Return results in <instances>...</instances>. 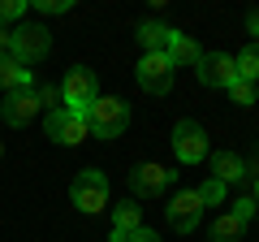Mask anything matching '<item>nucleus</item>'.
Masks as SVG:
<instances>
[{
	"instance_id": "obj_1",
	"label": "nucleus",
	"mask_w": 259,
	"mask_h": 242,
	"mask_svg": "<svg viewBox=\"0 0 259 242\" xmlns=\"http://www.w3.org/2000/svg\"><path fill=\"white\" fill-rule=\"evenodd\" d=\"M130 126V104L117 100V95H100V100L87 108V130L95 139H121Z\"/></svg>"
},
{
	"instance_id": "obj_2",
	"label": "nucleus",
	"mask_w": 259,
	"mask_h": 242,
	"mask_svg": "<svg viewBox=\"0 0 259 242\" xmlns=\"http://www.w3.org/2000/svg\"><path fill=\"white\" fill-rule=\"evenodd\" d=\"M69 199H74V208L87 212V216L104 212V208H108V177H104L100 169H82V173L69 182Z\"/></svg>"
},
{
	"instance_id": "obj_3",
	"label": "nucleus",
	"mask_w": 259,
	"mask_h": 242,
	"mask_svg": "<svg viewBox=\"0 0 259 242\" xmlns=\"http://www.w3.org/2000/svg\"><path fill=\"white\" fill-rule=\"evenodd\" d=\"M100 100V83H95V74L87 65H78V69H69L65 74V83H61V104L69 112H78V117H87V108Z\"/></svg>"
},
{
	"instance_id": "obj_4",
	"label": "nucleus",
	"mask_w": 259,
	"mask_h": 242,
	"mask_svg": "<svg viewBox=\"0 0 259 242\" xmlns=\"http://www.w3.org/2000/svg\"><path fill=\"white\" fill-rule=\"evenodd\" d=\"M9 35H13V61L18 65H35V61L48 56V48H52V35L39 22H18Z\"/></svg>"
},
{
	"instance_id": "obj_5",
	"label": "nucleus",
	"mask_w": 259,
	"mask_h": 242,
	"mask_svg": "<svg viewBox=\"0 0 259 242\" xmlns=\"http://www.w3.org/2000/svg\"><path fill=\"white\" fill-rule=\"evenodd\" d=\"M173 156L182 160V165H199V160H207V130L199 126V121L182 117L173 126Z\"/></svg>"
},
{
	"instance_id": "obj_6",
	"label": "nucleus",
	"mask_w": 259,
	"mask_h": 242,
	"mask_svg": "<svg viewBox=\"0 0 259 242\" xmlns=\"http://www.w3.org/2000/svg\"><path fill=\"white\" fill-rule=\"evenodd\" d=\"M44 130H48V139L61 143V147H78V143L91 139V130H87V117H78V112H69V108L48 112V117H44Z\"/></svg>"
},
{
	"instance_id": "obj_7",
	"label": "nucleus",
	"mask_w": 259,
	"mask_h": 242,
	"mask_svg": "<svg viewBox=\"0 0 259 242\" xmlns=\"http://www.w3.org/2000/svg\"><path fill=\"white\" fill-rule=\"evenodd\" d=\"M139 87L147 95H168L173 91V61L164 52H143L139 61Z\"/></svg>"
},
{
	"instance_id": "obj_8",
	"label": "nucleus",
	"mask_w": 259,
	"mask_h": 242,
	"mask_svg": "<svg viewBox=\"0 0 259 242\" xmlns=\"http://www.w3.org/2000/svg\"><path fill=\"white\" fill-rule=\"evenodd\" d=\"M199 83L203 87H216V91H229L238 83V65H233V56L225 52H203L199 56Z\"/></svg>"
},
{
	"instance_id": "obj_9",
	"label": "nucleus",
	"mask_w": 259,
	"mask_h": 242,
	"mask_svg": "<svg viewBox=\"0 0 259 242\" xmlns=\"http://www.w3.org/2000/svg\"><path fill=\"white\" fill-rule=\"evenodd\" d=\"M0 117L9 121L13 130L30 126V121L39 117V91H35V87H26V91H9V95H5V104H0Z\"/></svg>"
},
{
	"instance_id": "obj_10",
	"label": "nucleus",
	"mask_w": 259,
	"mask_h": 242,
	"mask_svg": "<svg viewBox=\"0 0 259 242\" xmlns=\"http://www.w3.org/2000/svg\"><path fill=\"white\" fill-rule=\"evenodd\" d=\"M168 225L182 233H190L194 225H199V216H203V204H199V190H177L173 199H168Z\"/></svg>"
},
{
	"instance_id": "obj_11",
	"label": "nucleus",
	"mask_w": 259,
	"mask_h": 242,
	"mask_svg": "<svg viewBox=\"0 0 259 242\" xmlns=\"http://www.w3.org/2000/svg\"><path fill=\"white\" fill-rule=\"evenodd\" d=\"M130 186H134V195H160V190L173 186V173L164 165H139L134 177H130Z\"/></svg>"
},
{
	"instance_id": "obj_12",
	"label": "nucleus",
	"mask_w": 259,
	"mask_h": 242,
	"mask_svg": "<svg viewBox=\"0 0 259 242\" xmlns=\"http://www.w3.org/2000/svg\"><path fill=\"white\" fill-rule=\"evenodd\" d=\"M143 225V212H139V204L134 199H121L117 208H112V233H108V242H125L130 233Z\"/></svg>"
},
{
	"instance_id": "obj_13",
	"label": "nucleus",
	"mask_w": 259,
	"mask_h": 242,
	"mask_svg": "<svg viewBox=\"0 0 259 242\" xmlns=\"http://www.w3.org/2000/svg\"><path fill=\"white\" fill-rule=\"evenodd\" d=\"M164 56L173 61V69H177V65H199V56H203V48L194 44L190 35H182V30H173V39H168Z\"/></svg>"
},
{
	"instance_id": "obj_14",
	"label": "nucleus",
	"mask_w": 259,
	"mask_h": 242,
	"mask_svg": "<svg viewBox=\"0 0 259 242\" xmlns=\"http://www.w3.org/2000/svg\"><path fill=\"white\" fill-rule=\"evenodd\" d=\"M212 177L225 182V186H229V182H242V177H246V160L233 156V151H216L212 156Z\"/></svg>"
},
{
	"instance_id": "obj_15",
	"label": "nucleus",
	"mask_w": 259,
	"mask_h": 242,
	"mask_svg": "<svg viewBox=\"0 0 259 242\" xmlns=\"http://www.w3.org/2000/svg\"><path fill=\"white\" fill-rule=\"evenodd\" d=\"M30 87V69L18 65L13 56H0V91L9 95V91H26Z\"/></svg>"
},
{
	"instance_id": "obj_16",
	"label": "nucleus",
	"mask_w": 259,
	"mask_h": 242,
	"mask_svg": "<svg viewBox=\"0 0 259 242\" xmlns=\"http://www.w3.org/2000/svg\"><path fill=\"white\" fill-rule=\"evenodd\" d=\"M168 39H173V26H164V22H143V26H139L143 52H164Z\"/></svg>"
},
{
	"instance_id": "obj_17",
	"label": "nucleus",
	"mask_w": 259,
	"mask_h": 242,
	"mask_svg": "<svg viewBox=\"0 0 259 242\" xmlns=\"http://www.w3.org/2000/svg\"><path fill=\"white\" fill-rule=\"evenodd\" d=\"M233 65H238V78H242V83L255 87V83H259V44H246L238 56H233Z\"/></svg>"
},
{
	"instance_id": "obj_18",
	"label": "nucleus",
	"mask_w": 259,
	"mask_h": 242,
	"mask_svg": "<svg viewBox=\"0 0 259 242\" xmlns=\"http://www.w3.org/2000/svg\"><path fill=\"white\" fill-rule=\"evenodd\" d=\"M242 229H246V225H242L233 212H221L212 221V242H242Z\"/></svg>"
},
{
	"instance_id": "obj_19",
	"label": "nucleus",
	"mask_w": 259,
	"mask_h": 242,
	"mask_svg": "<svg viewBox=\"0 0 259 242\" xmlns=\"http://www.w3.org/2000/svg\"><path fill=\"white\" fill-rule=\"evenodd\" d=\"M199 204H203V208H221V204H225V182L207 177L203 186H199Z\"/></svg>"
},
{
	"instance_id": "obj_20",
	"label": "nucleus",
	"mask_w": 259,
	"mask_h": 242,
	"mask_svg": "<svg viewBox=\"0 0 259 242\" xmlns=\"http://www.w3.org/2000/svg\"><path fill=\"white\" fill-rule=\"evenodd\" d=\"M22 13H26V0H0V30H9Z\"/></svg>"
},
{
	"instance_id": "obj_21",
	"label": "nucleus",
	"mask_w": 259,
	"mask_h": 242,
	"mask_svg": "<svg viewBox=\"0 0 259 242\" xmlns=\"http://www.w3.org/2000/svg\"><path fill=\"white\" fill-rule=\"evenodd\" d=\"M229 100H233V104H242V108H250V104H255V87L238 78V83L229 87Z\"/></svg>"
},
{
	"instance_id": "obj_22",
	"label": "nucleus",
	"mask_w": 259,
	"mask_h": 242,
	"mask_svg": "<svg viewBox=\"0 0 259 242\" xmlns=\"http://www.w3.org/2000/svg\"><path fill=\"white\" fill-rule=\"evenodd\" d=\"M56 104H61V87H39V108H52L56 112ZM65 108V104H61Z\"/></svg>"
},
{
	"instance_id": "obj_23",
	"label": "nucleus",
	"mask_w": 259,
	"mask_h": 242,
	"mask_svg": "<svg viewBox=\"0 0 259 242\" xmlns=\"http://www.w3.org/2000/svg\"><path fill=\"white\" fill-rule=\"evenodd\" d=\"M255 212H259V208H255V199H250V195H242L238 204H233V216H238L242 225H246V221H250V216H255Z\"/></svg>"
},
{
	"instance_id": "obj_24",
	"label": "nucleus",
	"mask_w": 259,
	"mask_h": 242,
	"mask_svg": "<svg viewBox=\"0 0 259 242\" xmlns=\"http://www.w3.org/2000/svg\"><path fill=\"white\" fill-rule=\"evenodd\" d=\"M39 13H69L74 9V0H35Z\"/></svg>"
},
{
	"instance_id": "obj_25",
	"label": "nucleus",
	"mask_w": 259,
	"mask_h": 242,
	"mask_svg": "<svg viewBox=\"0 0 259 242\" xmlns=\"http://www.w3.org/2000/svg\"><path fill=\"white\" fill-rule=\"evenodd\" d=\"M125 242H160V233H156V229H147V225H139V229L130 233Z\"/></svg>"
},
{
	"instance_id": "obj_26",
	"label": "nucleus",
	"mask_w": 259,
	"mask_h": 242,
	"mask_svg": "<svg viewBox=\"0 0 259 242\" xmlns=\"http://www.w3.org/2000/svg\"><path fill=\"white\" fill-rule=\"evenodd\" d=\"M0 56H13V35L9 30H0Z\"/></svg>"
},
{
	"instance_id": "obj_27",
	"label": "nucleus",
	"mask_w": 259,
	"mask_h": 242,
	"mask_svg": "<svg viewBox=\"0 0 259 242\" xmlns=\"http://www.w3.org/2000/svg\"><path fill=\"white\" fill-rule=\"evenodd\" d=\"M250 35H259V13H250Z\"/></svg>"
},
{
	"instance_id": "obj_28",
	"label": "nucleus",
	"mask_w": 259,
	"mask_h": 242,
	"mask_svg": "<svg viewBox=\"0 0 259 242\" xmlns=\"http://www.w3.org/2000/svg\"><path fill=\"white\" fill-rule=\"evenodd\" d=\"M250 199H255V208H259V173H255V195H250Z\"/></svg>"
},
{
	"instance_id": "obj_29",
	"label": "nucleus",
	"mask_w": 259,
	"mask_h": 242,
	"mask_svg": "<svg viewBox=\"0 0 259 242\" xmlns=\"http://www.w3.org/2000/svg\"><path fill=\"white\" fill-rule=\"evenodd\" d=\"M0 156H5V143H0Z\"/></svg>"
}]
</instances>
